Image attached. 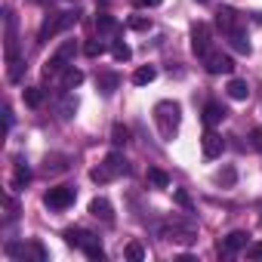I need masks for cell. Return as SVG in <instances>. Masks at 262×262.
Wrapping results in <instances>:
<instances>
[{
    "instance_id": "35",
    "label": "cell",
    "mask_w": 262,
    "mask_h": 262,
    "mask_svg": "<svg viewBox=\"0 0 262 262\" xmlns=\"http://www.w3.org/2000/svg\"><path fill=\"white\" fill-rule=\"evenodd\" d=\"M198 4H207V0H198Z\"/></svg>"
},
{
    "instance_id": "17",
    "label": "cell",
    "mask_w": 262,
    "mask_h": 262,
    "mask_svg": "<svg viewBox=\"0 0 262 262\" xmlns=\"http://www.w3.org/2000/svg\"><path fill=\"white\" fill-rule=\"evenodd\" d=\"M80 83H83V71L74 68V65H68V68L62 71V90L68 93V90H74V86H80Z\"/></svg>"
},
{
    "instance_id": "12",
    "label": "cell",
    "mask_w": 262,
    "mask_h": 262,
    "mask_svg": "<svg viewBox=\"0 0 262 262\" xmlns=\"http://www.w3.org/2000/svg\"><path fill=\"white\" fill-rule=\"evenodd\" d=\"M247 237H250L247 231H231L228 237H222V241H219V256H234L237 250H244V247H247Z\"/></svg>"
},
{
    "instance_id": "30",
    "label": "cell",
    "mask_w": 262,
    "mask_h": 262,
    "mask_svg": "<svg viewBox=\"0 0 262 262\" xmlns=\"http://www.w3.org/2000/svg\"><path fill=\"white\" fill-rule=\"evenodd\" d=\"M247 256H250V259H262V241H259V244H253V247L247 250Z\"/></svg>"
},
{
    "instance_id": "24",
    "label": "cell",
    "mask_w": 262,
    "mask_h": 262,
    "mask_svg": "<svg viewBox=\"0 0 262 262\" xmlns=\"http://www.w3.org/2000/svg\"><path fill=\"white\" fill-rule=\"evenodd\" d=\"M126 139H129V129H126L123 123H114V129H111V142H114V145H126Z\"/></svg>"
},
{
    "instance_id": "10",
    "label": "cell",
    "mask_w": 262,
    "mask_h": 262,
    "mask_svg": "<svg viewBox=\"0 0 262 262\" xmlns=\"http://www.w3.org/2000/svg\"><path fill=\"white\" fill-rule=\"evenodd\" d=\"M191 50H194V56H204V53L213 50V34H210V25L207 22H198L191 28Z\"/></svg>"
},
{
    "instance_id": "9",
    "label": "cell",
    "mask_w": 262,
    "mask_h": 262,
    "mask_svg": "<svg viewBox=\"0 0 262 262\" xmlns=\"http://www.w3.org/2000/svg\"><path fill=\"white\" fill-rule=\"evenodd\" d=\"M201 59H204V65H207L210 74H231V71H234V59L225 56L222 50H210V53H204Z\"/></svg>"
},
{
    "instance_id": "23",
    "label": "cell",
    "mask_w": 262,
    "mask_h": 262,
    "mask_svg": "<svg viewBox=\"0 0 262 262\" xmlns=\"http://www.w3.org/2000/svg\"><path fill=\"white\" fill-rule=\"evenodd\" d=\"M148 182H155L158 188H167L170 185V176L164 170H158V167H148Z\"/></svg>"
},
{
    "instance_id": "33",
    "label": "cell",
    "mask_w": 262,
    "mask_h": 262,
    "mask_svg": "<svg viewBox=\"0 0 262 262\" xmlns=\"http://www.w3.org/2000/svg\"><path fill=\"white\" fill-rule=\"evenodd\" d=\"M222 179H225V182H231V179H234V170H225V173H219V182H222Z\"/></svg>"
},
{
    "instance_id": "19",
    "label": "cell",
    "mask_w": 262,
    "mask_h": 262,
    "mask_svg": "<svg viewBox=\"0 0 262 262\" xmlns=\"http://www.w3.org/2000/svg\"><path fill=\"white\" fill-rule=\"evenodd\" d=\"M228 96H231L234 102H244V99L250 96V86H247V80H241V77L228 80Z\"/></svg>"
},
{
    "instance_id": "27",
    "label": "cell",
    "mask_w": 262,
    "mask_h": 262,
    "mask_svg": "<svg viewBox=\"0 0 262 262\" xmlns=\"http://www.w3.org/2000/svg\"><path fill=\"white\" fill-rule=\"evenodd\" d=\"M126 259H133V262H139V259H145V250L139 247V244H126Z\"/></svg>"
},
{
    "instance_id": "2",
    "label": "cell",
    "mask_w": 262,
    "mask_h": 262,
    "mask_svg": "<svg viewBox=\"0 0 262 262\" xmlns=\"http://www.w3.org/2000/svg\"><path fill=\"white\" fill-rule=\"evenodd\" d=\"M65 244L83 250L93 262H102V259H105V250H102L99 237H96L93 231H86V228H65Z\"/></svg>"
},
{
    "instance_id": "7",
    "label": "cell",
    "mask_w": 262,
    "mask_h": 262,
    "mask_svg": "<svg viewBox=\"0 0 262 262\" xmlns=\"http://www.w3.org/2000/svg\"><path fill=\"white\" fill-rule=\"evenodd\" d=\"M7 256H13V259H34V262H47L50 259V253L43 250V244L40 241H28V244H7Z\"/></svg>"
},
{
    "instance_id": "25",
    "label": "cell",
    "mask_w": 262,
    "mask_h": 262,
    "mask_svg": "<svg viewBox=\"0 0 262 262\" xmlns=\"http://www.w3.org/2000/svg\"><path fill=\"white\" fill-rule=\"evenodd\" d=\"M96 28H99L102 34H114V31H117V22H114L111 16H105V13H102V16L96 19Z\"/></svg>"
},
{
    "instance_id": "26",
    "label": "cell",
    "mask_w": 262,
    "mask_h": 262,
    "mask_svg": "<svg viewBox=\"0 0 262 262\" xmlns=\"http://www.w3.org/2000/svg\"><path fill=\"white\" fill-rule=\"evenodd\" d=\"M111 53H114V59H117V62H126L129 56H133V50H129V47H126L123 40H114V47H111Z\"/></svg>"
},
{
    "instance_id": "11",
    "label": "cell",
    "mask_w": 262,
    "mask_h": 262,
    "mask_svg": "<svg viewBox=\"0 0 262 262\" xmlns=\"http://www.w3.org/2000/svg\"><path fill=\"white\" fill-rule=\"evenodd\" d=\"M201 151H204L207 161H213V158H219V155L225 151V142H222V136L216 133L213 126H207V133L201 136Z\"/></svg>"
},
{
    "instance_id": "15",
    "label": "cell",
    "mask_w": 262,
    "mask_h": 262,
    "mask_svg": "<svg viewBox=\"0 0 262 262\" xmlns=\"http://www.w3.org/2000/svg\"><path fill=\"white\" fill-rule=\"evenodd\" d=\"M96 86H99L105 96H111V93L120 86V77H117L114 71H99V77H96Z\"/></svg>"
},
{
    "instance_id": "34",
    "label": "cell",
    "mask_w": 262,
    "mask_h": 262,
    "mask_svg": "<svg viewBox=\"0 0 262 262\" xmlns=\"http://www.w3.org/2000/svg\"><path fill=\"white\" fill-rule=\"evenodd\" d=\"M139 4H142V7H161L164 0H139Z\"/></svg>"
},
{
    "instance_id": "18",
    "label": "cell",
    "mask_w": 262,
    "mask_h": 262,
    "mask_svg": "<svg viewBox=\"0 0 262 262\" xmlns=\"http://www.w3.org/2000/svg\"><path fill=\"white\" fill-rule=\"evenodd\" d=\"M155 77H158V68H155V65H142V68L133 71V83H136V86H145V83H151Z\"/></svg>"
},
{
    "instance_id": "4",
    "label": "cell",
    "mask_w": 262,
    "mask_h": 262,
    "mask_svg": "<svg viewBox=\"0 0 262 262\" xmlns=\"http://www.w3.org/2000/svg\"><path fill=\"white\" fill-rule=\"evenodd\" d=\"M77 19H80V13H77V10H74V13H71V10H68V13H53V16H50V19L40 25V34H37V40H40V43H47L50 37H56V34L68 31L71 25H77Z\"/></svg>"
},
{
    "instance_id": "28",
    "label": "cell",
    "mask_w": 262,
    "mask_h": 262,
    "mask_svg": "<svg viewBox=\"0 0 262 262\" xmlns=\"http://www.w3.org/2000/svg\"><path fill=\"white\" fill-rule=\"evenodd\" d=\"M83 53L96 59V56H102V53H105V43H102V40H90V43L83 47Z\"/></svg>"
},
{
    "instance_id": "32",
    "label": "cell",
    "mask_w": 262,
    "mask_h": 262,
    "mask_svg": "<svg viewBox=\"0 0 262 262\" xmlns=\"http://www.w3.org/2000/svg\"><path fill=\"white\" fill-rule=\"evenodd\" d=\"M176 201H179L182 207H191V201H188V194H185V191H176Z\"/></svg>"
},
{
    "instance_id": "1",
    "label": "cell",
    "mask_w": 262,
    "mask_h": 262,
    "mask_svg": "<svg viewBox=\"0 0 262 262\" xmlns=\"http://www.w3.org/2000/svg\"><path fill=\"white\" fill-rule=\"evenodd\" d=\"M155 123H158V133H161L164 139H173V136L179 133V123H182V108H179V102H173V99L158 102V105H155Z\"/></svg>"
},
{
    "instance_id": "31",
    "label": "cell",
    "mask_w": 262,
    "mask_h": 262,
    "mask_svg": "<svg viewBox=\"0 0 262 262\" xmlns=\"http://www.w3.org/2000/svg\"><path fill=\"white\" fill-rule=\"evenodd\" d=\"M253 145L262 151V126H256V129H253Z\"/></svg>"
},
{
    "instance_id": "20",
    "label": "cell",
    "mask_w": 262,
    "mask_h": 262,
    "mask_svg": "<svg viewBox=\"0 0 262 262\" xmlns=\"http://www.w3.org/2000/svg\"><path fill=\"white\" fill-rule=\"evenodd\" d=\"M216 25L222 28V34H228V31L237 25V19H234V10H219V13H216Z\"/></svg>"
},
{
    "instance_id": "6",
    "label": "cell",
    "mask_w": 262,
    "mask_h": 262,
    "mask_svg": "<svg viewBox=\"0 0 262 262\" xmlns=\"http://www.w3.org/2000/svg\"><path fill=\"white\" fill-rule=\"evenodd\" d=\"M164 234H167V241H176V244H194L198 241V225L191 219H170L164 225Z\"/></svg>"
},
{
    "instance_id": "8",
    "label": "cell",
    "mask_w": 262,
    "mask_h": 262,
    "mask_svg": "<svg viewBox=\"0 0 262 262\" xmlns=\"http://www.w3.org/2000/svg\"><path fill=\"white\" fill-rule=\"evenodd\" d=\"M74 198H77L74 185H56V188H50V191L43 194V204H47L50 210H68V207L74 204Z\"/></svg>"
},
{
    "instance_id": "14",
    "label": "cell",
    "mask_w": 262,
    "mask_h": 262,
    "mask_svg": "<svg viewBox=\"0 0 262 262\" xmlns=\"http://www.w3.org/2000/svg\"><path fill=\"white\" fill-rule=\"evenodd\" d=\"M90 213H93L96 219H102V222H114V210H111L108 198H93V201H90Z\"/></svg>"
},
{
    "instance_id": "21",
    "label": "cell",
    "mask_w": 262,
    "mask_h": 262,
    "mask_svg": "<svg viewBox=\"0 0 262 262\" xmlns=\"http://www.w3.org/2000/svg\"><path fill=\"white\" fill-rule=\"evenodd\" d=\"M31 182V170L25 167V164H16V173H13V185L16 188H25Z\"/></svg>"
},
{
    "instance_id": "22",
    "label": "cell",
    "mask_w": 262,
    "mask_h": 262,
    "mask_svg": "<svg viewBox=\"0 0 262 262\" xmlns=\"http://www.w3.org/2000/svg\"><path fill=\"white\" fill-rule=\"evenodd\" d=\"M25 105L40 108V105H43V90H40V86H28V90H25Z\"/></svg>"
},
{
    "instance_id": "16",
    "label": "cell",
    "mask_w": 262,
    "mask_h": 262,
    "mask_svg": "<svg viewBox=\"0 0 262 262\" xmlns=\"http://www.w3.org/2000/svg\"><path fill=\"white\" fill-rule=\"evenodd\" d=\"M225 37H228V43H231V50H237V53H250V40H247V34H244V28H237V25H234V28H231V31H228Z\"/></svg>"
},
{
    "instance_id": "29",
    "label": "cell",
    "mask_w": 262,
    "mask_h": 262,
    "mask_svg": "<svg viewBox=\"0 0 262 262\" xmlns=\"http://www.w3.org/2000/svg\"><path fill=\"white\" fill-rule=\"evenodd\" d=\"M129 28H136V31H145V28H151V22H148V19H129Z\"/></svg>"
},
{
    "instance_id": "5",
    "label": "cell",
    "mask_w": 262,
    "mask_h": 262,
    "mask_svg": "<svg viewBox=\"0 0 262 262\" xmlns=\"http://www.w3.org/2000/svg\"><path fill=\"white\" fill-rule=\"evenodd\" d=\"M74 56H77V43H74V40H65V43L56 47V53L47 59L43 74H47V77H50V74H62L68 65H74Z\"/></svg>"
},
{
    "instance_id": "3",
    "label": "cell",
    "mask_w": 262,
    "mask_h": 262,
    "mask_svg": "<svg viewBox=\"0 0 262 262\" xmlns=\"http://www.w3.org/2000/svg\"><path fill=\"white\" fill-rule=\"evenodd\" d=\"M123 173H129L126 158H123L120 151H111L99 167H93V170H90V179H93V182H99V185H105V182H111V179H117V176H123Z\"/></svg>"
},
{
    "instance_id": "13",
    "label": "cell",
    "mask_w": 262,
    "mask_h": 262,
    "mask_svg": "<svg viewBox=\"0 0 262 262\" xmlns=\"http://www.w3.org/2000/svg\"><path fill=\"white\" fill-rule=\"evenodd\" d=\"M225 117H228L225 105H219V102H207V105H204V123H207V126H216V123H222Z\"/></svg>"
}]
</instances>
